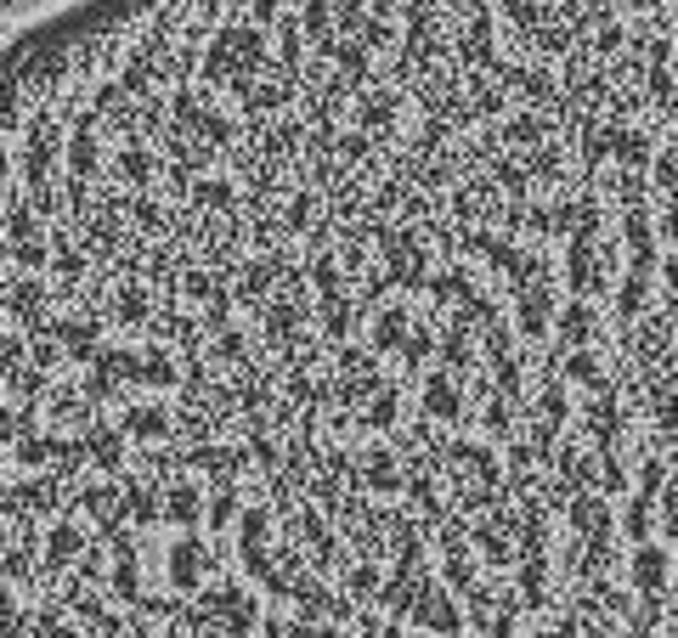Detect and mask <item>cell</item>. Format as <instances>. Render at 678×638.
Returning a JSON list of instances; mask_svg holds the SVG:
<instances>
[{"mask_svg":"<svg viewBox=\"0 0 678 638\" xmlns=\"http://www.w3.org/2000/svg\"><path fill=\"white\" fill-rule=\"evenodd\" d=\"M91 12H97V0H0V63H12L17 51L51 40L56 23L74 28Z\"/></svg>","mask_w":678,"mask_h":638,"instance_id":"1","label":"cell"}]
</instances>
